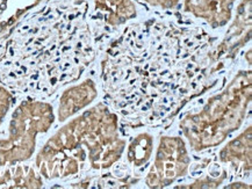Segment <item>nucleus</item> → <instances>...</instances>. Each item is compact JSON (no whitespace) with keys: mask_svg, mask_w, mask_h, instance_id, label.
Returning a JSON list of instances; mask_svg holds the SVG:
<instances>
[{"mask_svg":"<svg viewBox=\"0 0 252 189\" xmlns=\"http://www.w3.org/2000/svg\"><path fill=\"white\" fill-rule=\"evenodd\" d=\"M127 138L119 115L107 102L71 117L55 133L35 158V168L46 181H89L112 172L124 158ZM71 184V182H70Z\"/></svg>","mask_w":252,"mask_h":189,"instance_id":"nucleus-2","label":"nucleus"},{"mask_svg":"<svg viewBox=\"0 0 252 189\" xmlns=\"http://www.w3.org/2000/svg\"><path fill=\"white\" fill-rule=\"evenodd\" d=\"M94 8L102 13L109 27H120L137 17V6L134 0H93Z\"/></svg>","mask_w":252,"mask_h":189,"instance_id":"nucleus-11","label":"nucleus"},{"mask_svg":"<svg viewBox=\"0 0 252 189\" xmlns=\"http://www.w3.org/2000/svg\"><path fill=\"white\" fill-rule=\"evenodd\" d=\"M236 0H184L183 11L205 21L212 29H221L234 17Z\"/></svg>","mask_w":252,"mask_h":189,"instance_id":"nucleus-9","label":"nucleus"},{"mask_svg":"<svg viewBox=\"0 0 252 189\" xmlns=\"http://www.w3.org/2000/svg\"><path fill=\"white\" fill-rule=\"evenodd\" d=\"M14 101V94L11 89L6 87L5 85L0 84V127L5 122V118L11 111Z\"/></svg>","mask_w":252,"mask_h":189,"instance_id":"nucleus-14","label":"nucleus"},{"mask_svg":"<svg viewBox=\"0 0 252 189\" xmlns=\"http://www.w3.org/2000/svg\"><path fill=\"white\" fill-rule=\"evenodd\" d=\"M44 180L31 165L6 166L0 173V188H42Z\"/></svg>","mask_w":252,"mask_h":189,"instance_id":"nucleus-12","label":"nucleus"},{"mask_svg":"<svg viewBox=\"0 0 252 189\" xmlns=\"http://www.w3.org/2000/svg\"><path fill=\"white\" fill-rule=\"evenodd\" d=\"M155 151V135L150 129H143L135 133L127 139L124 152L125 164L128 166L135 177L140 178L149 165Z\"/></svg>","mask_w":252,"mask_h":189,"instance_id":"nucleus-10","label":"nucleus"},{"mask_svg":"<svg viewBox=\"0 0 252 189\" xmlns=\"http://www.w3.org/2000/svg\"><path fill=\"white\" fill-rule=\"evenodd\" d=\"M213 47L178 38L150 46L115 42L100 60L106 102L132 129L171 122L218 82L223 67L213 60Z\"/></svg>","mask_w":252,"mask_h":189,"instance_id":"nucleus-1","label":"nucleus"},{"mask_svg":"<svg viewBox=\"0 0 252 189\" xmlns=\"http://www.w3.org/2000/svg\"><path fill=\"white\" fill-rule=\"evenodd\" d=\"M148 6L153 8H159L163 11H169V9L176 8L180 0H143Z\"/></svg>","mask_w":252,"mask_h":189,"instance_id":"nucleus-15","label":"nucleus"},{"mask_svg":"<svg viewBox=\"0 0 252 189\" xmlns=\"http://www.w3.org/2000/svg\"><path fill=\"white\" fill-rule=\"evenodd\" d=\"M251 124L231 138L218 153V162L236 179L251 178Z\"/></svg>","mask_w":252,"mask_h":189,"instance_id":"nucleus-7","label":"nucleus"},{"mask_svg":"<svg viewBox=\"0 0 252 189\" xmlns=\"http://www.w3.org/2000/svg\"><path fill=\"white\" fill-rule=\"evenodd\" d=\"M251 2L252 0H242L236 8L234 20L225 33L223 40L212 49V58L215 64L225 67L232 62L240 50L251 38Z\"/></svg>","mask_w":252,"mask_h":189,"instance_id":"nucleus-6","label":"nucleus"},{"mask_svg":"<svg viewBox=\"0 0 252 189\" xmlns=\"http://www.w3.org/2000/svg\"><path fill=\"white\" fill-rule=\"evenodd\" d=\"M56 121L54 106L28 98L17 106L6 135L0 137V167L27 162L36 151L40 135L47 134Z\"/></svg>","mask_w":252,"mask_h":189,"instance_id":"nucleus-4","label":"nucleus"},{"mask_svg":"<svg viewBox=\"0 0 252 189\" xmlns=\"http://www.w3.org/2000/svg\"><path fill=\"white\" fill-rule=\"evenodd\" d=\"M0 1H1V0H0Z\"/></svg>","mask_w":252,"mask_h":189,"instance_id":"nucleus-16","label":"nucleus"},{"mask_svg":"<svg viewBox=\"0 0 252 189\" xmlns=\"http://www.w3.org/2000/svg\"><path fill=\"white\" fill-rule=\"evenodd\" d=\"M251 70H240L223 88L179 121L180 135L189 150L201 153L223 144L243 126L251 104Z\"/></svg>","mask_w":252,"mask_h":189,"instance_id":"nucleus-3","label":"nucleus"},{"mask_svg":"<svg viewBox=\"0 0 252 189\" xmlns=\"http://www.w3.org/2000/svg\"><path fill=\"white\" fill-rule=\"evenodd\" d=\"M42 1L43 0H1L0 1V38L7 37L19 21Z\"/></svg>","mask_w":252,"mask_h":189,"instance_id":"nucleus-13","label":"nucleus"},{"mask_svg":"<svg viewBox=\"0 0 252 189\" xmlns=\"http://www.w3.org/2000/svg\"><path fill=\"white\" fill-rule=\"evenodd\" d=\"M190 169L192 158L185 138L182 135H164L143 182L148 188H165L189 175Z\"/></svg>","mask_w":252,"mask_h":189,"instance_id":"nucleus-5","label":"nucleus"},{"mask_svg":"<svg viewBox=\"0 0 252 189\" xmlns=\"http://www.w3.org/2000/svg\"><path fill=\"white\" fill-rule=\"evenodd\" d=\"M99 92L100 86L92 78H85L78 84L66 87L58 99L56 120L60 123H64L69 118L82 113L99 97Z\"/></svg>","mask_w":252,"mask_h":189,"instance_id":"nucleus-8","label":"nucleus"}]
</instances>
